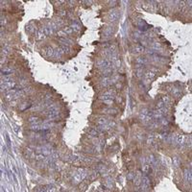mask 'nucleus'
<instances>
[{"label": "nucleus", "instance_id": "obj_1", "mask_svg": "<svg viewBox=\"0 0 192 192\" xmlns=\"http://www.w3.org/2000/svg\"><path fill=\"white\" fill-rule=\"evenodd\" d=\"M139 118L143 123H149L154 120V117H153V111H150L149 109H143L140 111V114H139Z\"/></svg>", "mask_w": 192, "mask_h": 192}, {"label": "nucleus", "instance_id": "obj_2", "mask_svg": "<svg viewBox=\"0 0 192 192\" xmlns=\"http://www.w3.org/2000/svg\"><path fill=\"white\" fill-rule=\"evenodd\" d=\"M18 85L15 82H8V83H2L1 84V90L8 91L11 89H18Z\"/></svg>", "mask_w": 192, "mask_h": 192}, {"label": "nucleus", "instance_id": "obj_3", "mask_svg": "<svg viewBox=\"0 0 192 192\" xmlns=\"http://www.w3.org/2000/svg\"><path fill=\"white\" fill-rule=\"evenodd\" d=\"M113 98H114V93H113V91H111V90H109V91H107V92H105V93L101 96V99L105 102V103H107V105H111V104H112Z\"/></svg>", "mask_w": 192, "mask_h": 192}, {"label": "nucleus", "instance_id": "obj_4", "mask_svg": "<svg viewBox=\"0 0 192 192\" xmlns=\"http://www.w3.org/2000/svg\"><path fill=\"white\" fill-rule=\"evenodd\" d=\"M140 185H141V190L142 191H148V190L150 189V186H151V181H150V179H149L146 175L142 176L141 183H140Z\"/></svg>", "mask_w": 192, "mask_h": 192}, {"label": "nucleus", "instance_id": "obj_5", "mask_svg": "<svg viewBox=\"0 0 192 192\" xmlns=\"http://www.w3.org/2000/svg\"><path fill=\"white\" fill-rule=\"evenodd\" d=\"M156 72H157L156 69H152V70L147 71V72L145 73V76H144V84H145V85H148V84L151 83L152 80H153V79L155 78V76H156Z\"/></svg>", "mask_w": 192, "mask_h": 192}, {"label": "nucleus", "instance_id": "obj_6", "mask_svg": "<svg viewBox=\"0 0 192 192\" xmlns=\"http://www.w3.org/2000/svg\"><path fill=\"white\" fill-rule=\"evenodd\" d=\"M112 65V62H111V60L109 59H104V60H101L100 61H98L97 63V66L100 68V69H106V68H109V67H111Z\"/></svg>", "mask_w": 192, "mask_h": 192}, {"label": "nucleus", "instance_id": "obj_7", "mask_svg": "<svg viewBox=\"0 0 192 192\" xmlns=\"http://www.w3.org/2000/svg\"><path fill=\"white\" fill-rule=\"evenodd\" d=\"M120 16V12L118 10H111L109 14V19L111 22H115L116 20H118Z\"/></svg>", "mask_w": 192, "mask_h": 192}, {"label": "nucleus", "instance_id": "obj_8", "mask_svg": "<svg viewBox=\"0 0 192 192\" xmlns=\"http://www.w3.org/2000/svg\"><path fill=\"white\" fill-rule=\"evenodd\" d=\"M59 113H60V111L56 107H52L47 111V116L50 119H54V118H57L59 116Z\"/></svg>", "mask_w": 192, "mask_h": 192}, {"label": "nucleus", "instance_id": "obj_9", "mask_svg": "<svg viewBox=\"0 0 192 192\" xmlns=\"http://www.w3.org/2000/svg\"><path fill=\"white\" fill-rule=\"evenodd\" d=\"M184 181L188 183H191L192 181V174H191V169H185L184 170Z\"/></svg>", "mask_w": 192, "mask_h": 192}, {"label": "nucleus", "instance_id": "obj_10", "mask_svg": "<svg viewBox=\"0 0 192 192\" xmlns=\"http://www.w3.org/2000/svg\"><path fill=\"white\" fill-rule=\"evenodd\" d=\"M141 171H137L136 172V174H135V176H134V178H133V182H134V185H136V186H139L140 185V183H141Z\"/></svg>", "mask_w": 192, "mask_h": 192}, {"label": "nucleus", "instance_id": "obj_11", "mask_svg": "<svg viewBox=\"0 0 192 192\" xmlns=\"http://www.w3.org/2000/svg\"><path fill=\"white\" fill-rule=\"evenodd\" d=\"M137 25H138V28H139L140 32H145V31L148 30V29H149V27H150V26H149V25H148L145 21L142 20V19L138 21V24H137Z\"/></svg>", "mask_w": 192, "mask_h": 192}, {"label": "nucleus", "instance_id": "obj_12", "mask_svg": "<svg viewBox=\"0 0 192 192\" xmlns=\"http://www.w3.org/2000/svg\"><path fill=\"white\" fill-rule=\"evenodd\" d=\"M148 164L151 166V168H154L157 166V159L154 155H150L148 157Z\"/></svg>", "mask_w": 192, "mask_h": 192}, {"label": "nucleus", "instance_id": "obj_13", "mask_svg": "<svg viewBox=\"0 0 192 192\" xmlns=\"http://www.w3.org/2000/svg\"><path fill=\"white\" fill-rule=\"evenodd\" d=\"M135 62H136V64L144 65V64H146V63L148 62V60H147V58H145V57H138V58H136Z\"/></svg>", "mask_w": 192, "mask_h": 192}, {"label": "nucleus", "instance_id": "obj_14", "mask_svg": "<svg viewBox=\"0 0 192 192\" xmlns=\"http://www.w3.org/2000/svg\"><path fill=\"white\" fill-rule=\"evenodd\" d=\"M112 68L111 67H109V68H106V69H103L101 71V75L102 76H104V77H109L110 75H111V73H112Z\"/></svg>", "mask_w": 192, "mask_h": 192}, {"label": "nucleus", "instance_id": "obj_15", "mask_svg": "<svg viewBox=\"0 0 192 192\" xmlns=\"http://www.w3.org/2000/svg\"><path fill=\"white\" fill-rule=\"evenodd\" d=\"M111 84V79L109 77H104V79H102L101 86L102 87H108Z\"/></svg>", "mask_w": 192, "mask_h": 192}, {"label": "nucleus", "instance_id": "obj_16", "mask_svg": "<svg viewBox=\"0 0 192 192\" xmlns=\"http://www.w3.org/2000/svg\"><path fill=\"white\" fill-rule=\"evenodd\" d=\"M113 32H114V29H113V27H108V28H106V30L104 31V36L105 37H111V35L113 34Z\"/></svg>", "mask_w": 192, "mask_h": 192}, {"label": "nucleus", "instance_id": "obj_17", "mask_svg": "<svg viewBox=\"0 0 192 192\" xmlns=\"http://www.w3.org/2000/svg\"><path fill=\"white\" fill-rule=\"evenodd\" d=\"M172 162H173L174 167H175V168H177V167H179V166H180V164H181V160H180V158H179V157H173V159H172Z\"/></svg>", "mask_w": 192, "mask_h": 192}, {"label": "nucleus", "instance_id": "obj_18", "mask_svg": "<svg viewBox=\"0 0 192 192\" xmlns=\"http://www.w3.org/2000/svg\"><path fill=\"white\" fill-rule=\"evenodd\" d=\"M142 172L144 174H149L151 172V166L148 163H144L143 166H142Z\"/></svg>", "mask_w": 192, "mask_h": 192}, {"label": "nucleus", "instance_id": "obj_19", "mask_svg": "<svg viewBox=\"0 0 192 192\" xmlns=\"http://www.w3.org/2000/svg\"><path fill=\"white\" fill-rule=\"evenodd\" d=\"M70 27L73 29V31H75V32H78V31L81 30V25H80L79 23H77L76 21H73V22H72Z\"/></svg>", "mask_w": 192, "mask_h": 192}, {"label": "nucleus", "instance_id": "obj_20", "mask_svg": "<svg viewBox=\"0 0 192 192\" xmlns=\"http://www.w3.org/2000/svg\"><path fill=\"white\" fill-rule=\"evenodd\" d=\"M41 122V119L38 118V117H30L29 118V123L32 125H39Z\"/></svg>", "mask_w": 192, "mask_h": 192}, {"label": "nucleus", "instance_id": "obj_21", "mask_svg": "<svg viewBox=\"0 0 192 192\" xmlns=\"http://www.w3.org/2000/svg\"><path fill=\"white\" fill-rule=\"evenodd\" d=\"M144 49H145V47L144 46H142L141 44H136L134 47H133V52L134 53H141V52H143L144 51Z\"/></svg>", "mask_w": 192, "mask_h": 192}, {"label": "nucleus", "instance_id": "obj_22", "mask_svg": "<svg viewBox=\"0 0 192 192\" xmlns=\"http://www.w3.org/2000/svg\"><path fill=\"white\" fill-rule=\"evenodd\" d=\"M63 53H64V52L61 50L60 47H58V48H56L55 51H54V57H55V58H60Z\"/></svg>", "mask_w": 192, "mask_h": 192}, {"label": "nucleus", "instance_id": "obj_23", "mask_svg": "<svg viewBox=\"0 0 192 192\" xmlns=\"http://www.w3.org/2000/svg\"><path fill=\"white\" fill-rule=\"evenodd\" d=\"M54 51H55V49H53L51 46H47V47L45 48L46 56H48V57H52V56H54Z\"/></svg>", "mask_w": 192, "mask_h": 192}, {"label": "nucleus", "instance_id": "obj_24", "mask_svg": "<svg viewBox=\"0 0 192 192\" xmlns=\"http://www.w3.org/2000/svg\"><path fill=\"white\" fill-rule=\"evenodd\" d=\"M1 72H2V74H4V75H11L14 70L13 69H11V68H7V67H4V68H2L1 69Z\"/></svg>", "mask_w": 192, "mask_h": 192}, {"label": "nucleus", "instance_id": "obj_25", "mask_svg": "<svg viewBox=\"0 0 192 192\" xmlns=\"http://www.w3.org/2000/svg\"><path fill=\"white\" fill-rule=\"evenodd\" d=\"M41 191H53V190H55L54 189V186L53 185H44L42 188L41 189Z\"/></svg>", "mask_w": 192, "mask_h": 192}, {"label": "nucleus", "instance_id": "obj_26", "mask_svg": "<svg viewBox=\"0 0 192 192\" xmlns=\"http://www.w3.org/2000/svg\"><path fill=\"white\" fill-rule=\"evenodd\" d=\"M135 72H136V76L138 78L142 77V75H143V66L138 67V68H135Z\"/></svg>", "mask_w": 192, "mask_h": 192}, {"label": "nucleus", "instance_id": "obj_27", "mask_svg": "<svg viewBox=\"0 0 192 192\" xmlns=\"http://www.w3.org/2000/svg\"><path fill=\"white\" fill-rule=\"evenodd\" d=\"M60 48H61L64 53H68V52L70 51V47H69L68 45H65V44H61V46H60Z\"/></svg>", "mask_w": 192, "mask_h": 192}, {"label": "nucleus", "instance_id": "obj_28", "mask_svg": "<svg viewBox=\"0 0 192 192\" xmlns=\"http://www.w3.org/2000/svg\"><path fill=\"white\" fill-rule=\"evenodd\" d=\"M180 93H181V89H180V88H174V89H173L172 94H173L174 96H179Z\"/></svg>", "mask_w": 192, "mask_h": 192}, {"label": "nucleus", "instance_id": "obj_29", "mask_svg": "<svg viewBox=\"0 0 192 192\" xmlns=\"http://www.w3.org/2000/svg\"><path fill=\"white\" fill-rule=\"evenodd\" d=\"M89 133L90 135H92V136H97V135L99 134V132H98L97 129H90L89 132Z\"/></svg>", "mask_w": 192, "mask_h": 192}, {"label": "nucleus", "instance_id": "obj_30", "mask_svg": "<svg viewBox=\"0 0 192 192\" xmlns=\"http://www.w3.org/2000/svg\"><path fill=\"white\" fill-rule=\"evenodd\" d=\"M63 32H64L66 35H70V34H72L74 31H73V29L71 28L70 26H67V27H64V28H63Z\"/></svg>", "mask_w": 192, "mask_h": 192}, {"label": "nucleus", "instance_id": "obj_31", "mask_svg": "<svg viewBox=\"0 0 192 192\" xmlns=\"http://www.w3.org/2000/svg\"><path fill=\"white\" fill-rule=\"evenodd\" d=\"M60 41L62 42V44H65V45H69L72 43V41L70 40H68V39H66V38H62V39H60Z\"/></svg>", "mask_w": 192, "mask_h": 192}, {"label": "nucleus", "instance_id": "obj_32", "mask_svg": "<svg viewBox=\"0 0 192 192\" xmlns=\"http://www.w3.org/2000/svg\"><path fill=\"white\" fill-rule=\"evenodd\" d=\"M97 123H98V125H106V124H108V120L104 117H101V118L98 119Z\"/></svg>", "mask_w": 192, "mask_h": 192}, {"label": "nucleus", "instance_id": "obj_33", "mask_svg": "<svg viewBox=\"0 0 192 192\" xmlns=\"http://www.w3.org/2000/svg\"><path fill=\"white\" fill-rule=\"evenodd\" d=\"M57 36H58L60 39H62V38H66L67 35H66V34L63 32V30H62V31H58V32H57Z\"/></svg>", "mask_w": 192, "mask_h": 192}, {"label": "nucleus", "instance_id": "obj_34", "mask_svg": "<svg viewBox=\"0 0 192 192\" xmlns=\"http://www.w3.org/2000/svg\"><path fill=\"white\" fill-rule=\"evenodd\" d=\"M23 104H24V106H21V107H20V111H25V110L29 109L31 106H32L30 103H23Z\"/></svg>", "mask_w": 192, "mask_h": 192}, {"label": "nucleus", "instance_id": "obj_35", "mask_svg": "<svg viewBox=\"0 0 192 192\" xmlns=\"http://www.w3.org/2000/svg\"><path fill=\"white\" fill-rule=\"evenodd\" d=\"M163 108H165V104H164V102L162 101V100L158 102V104H157V109H163Z\"/></svg>", "mask_w": 192, "mask_h": 192}, {"label": "nucleus", "instance_id": "obj_36", "mask_svg": "<svg viewBox=\"0 0 192 192\" xmlns=\"http://www.w3.org/2000/svg\"><path fill=\"white\" fill-rule=\"evenodd\" d=\"M105 112H108L110 114H116L117 113V111L115 109H106L105 110Z\"/></svg>", "mask_w": 192, "mask_h": 192}, {"label": "nucleus", "instance_id": "obj_37", "mask_svg": "<svg viewBox=\"0 0 192 192\" xmlns=\"http://www.w3.org/2000/svg\"><path fill=\"white\" fill-rule=\"evenodd\" d=\"M134 176H135V173H134V172H130V173L128 174V176H127V179H128L129 181H133Z\"/></svg>", "mask_w": 192, "mask_h": 192}, {"label": "nucleus", "instance_id": "obj_38", "mask_svg": "<svg viewBox=\"0 0 192 192\" xmlns=\"http://www.w3.org/2000/svg\"><path fill=\"white\" fill-rule=\"evenodd\" d=\"M44 37H46V36L44 35V33L42 32V30H40V32L38 33V38H39L40 40H41V39H43Z\"/></svg>", "mask_w": 192, "mask_h": 192}, {"label": "nucleus", "instance_id": "obj_39", "mask_svg": "<svg viewBox=\"0 0 192 192\" xmlns=\"http://www.w3.org/2000/svg\"><path fill=\"white\" fill-rule=\"evenodd\" d=\"M140 34H141V32H140V31L134 32V33H133V37H134L135 39H138V38H140V37H141V35H140Z\"/></svg>", "mask_w": 192, "mask_h": 192}, {"label": "nucleus", "instance_id": "obj_40", "mask_svg": "<svg viewBox=\"0 0 192 192\" xmlns=\"http://www.w3.org/2000/svg\"><path fill=\"white\" fill-rule=\"evenodd\" d=\"M5 23H6V18L5 17H2L1 18V27H3Z\"/></svg>", "mask_w": 192, "mask_h": 192}, {"label": "nucleus", "instance_id": "obj_41", "mask_svg": "<svg viewBox=\"0 0 192 192\" xmlns=\"http://www.w3.org/2000/svg\"><path fill=\"white\" fill-rule=\"evenodd\" d=\"M116 3H118V2H117V1H111V2H110V6H111V7H114V6L116 5Z\"/></svg>", "mask_w": 192, "mask_h": 192}, {"label": "nucleus", "instance_id": "obj_42", "mask_svg": "<svg viewBox=\"0 0 192 192\" xmlns=\"http://www.w3.org/2000/svg\"><path fill=\"white\" fill-rule=\"evenodd\" d=\"M60 15H61V16H65V15H66V12H65V11H61Z\"/></svg>", "mask_w": 192, "mask_h": 192}]
</instances>
